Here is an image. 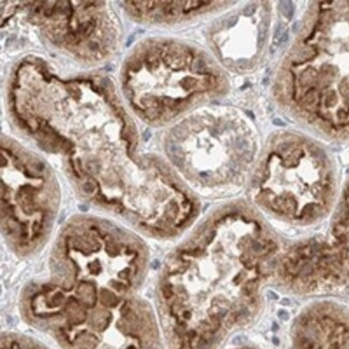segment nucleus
I'll return each instance as SVG.
<instances>
[{
	"mask_svg": "<svg viewBox=\"0 0 349 349\" xmlns=\"http://www.w3.org/2000/svg\"><path fill=\"white\" fill-rule=\"evenodd\" d=\"M132 144L121 140L68 154L69 177L83 199L142 232L174 235L196 216V202L161 163L134 155Z\"/></svg>",
	"mask_w": 349,
	"mask_h": 349,
	"instance_id": "f03ea898",
	"label": "nucleus"
},
{
	"mask_svg": "<svg viewBox=\"0 0 349 349\" xmlns=\"http://www.w3.org/2000/svg\"><path fill=\"white\" fill-rule=\"evenodd\" d=\"M278 317L280 319H282V320H288L289 319V315H288V313L286 310H280L278 313Z\"/></svg>",
	"mask_w": 349,
	"mask_h": 349,
	"instance_id": "f8f14e48",
	"label": "nucleus"
},
{
	"mask_svg": "<svg viewBox=\"0 0 349 349\" xmlns=\"http://www.w3.org/2000/svg\"><path fill=\"white\" fill-rule=\"evenodd\" d=\"M148 259L147 247L135 234L104 219L75 216L52 248L49 278L137 293L147 273Z\"/></svg>",
	"mask_w": 349,
	"mask_h": 349,
	"instance_id": "39448f33",
	"label": "nucleus"
},
{
	"mask_svg": "<svg viewBox=\"0 0 349 349\" xmlns=\"http://www.w3.org/2000/svg\"><path fill=\"white\" fill-rule=\"evenodd\" d=\"M56 6H49L51 10L46 6L41 7V13L38 16L54 19L49 22V25H44L47 33L54 35V41L57 43H65L67 47L74 49H85V52L96 53L98 49H100V44H104V41L100 40V35L102 38L109 39L110 35H114L113 32H108V29H100V25H108L105 19L108 16L105 13H98L96 10L98 7L96 6H69L70 14H66L64 3L55 2Z\"/></svg>",
	"mask_w": 349,
	"mask_h": 349,
	"instance_id": "1a4fd4ad",
	"label": "nucleus"
},
{
	"mask_svg": "<svg viewBox=\"0 0 349 349\" xmlns=\"http://www.w3.org/2000/svg\"><path fill=\"white\" fill-rule=\"evenodd\" d=\"M293 98L308 121L349 133V1L318 2L292 60Z\"/></svg>",
	"mask_w": 349,
	"mask_h": 349,
	"instance_id": "20e7f679",
	"label": "nucleus"
},
{
	"mask_svg": "<svg viewBox=\"0 0 349 349\" xmlns=\"http://www.w3.org/2000/svg\"><path fill=\"white\" fill-rule=\"evenodd\" d=\"M59 187L42 159L6 141L1 148V226L8 246L18 257L44 246L55 222Z\"/></svg>",
	"mask_w": 349,
	"mask_h": 349,
	"instance_id": "423d86ee",
	"label": "nucleus"
},
{
	"mask_svg": "<svg viewBox=\"0 0 349 349\" xmlns=\"http://www.w3.org/2000/svg\"><path fill=\"white\" fill-rule=\"evenodd\" d=\"M275 249L245 208H223L171 254L158 299L176 349H214L256 308Z\"/></svg>",
	"mask_w": 349,
	"mask_h": 349,
	"instance_id": "f257e3e1",
	"label": "nucleus"
},
{
	"mask_svg": "<svg viewBox=\"0 0 349 349\" xmlns=\"http://www.w3.org/2000/svg\"><path fill=\"white\" fill-rule=\"evenodd\" d=\"M279 274L291 288L302 292L329 290L346 280L345 272L332 244L309 241L286 255Z\"/></svg>",
	"mask_w": 349,
	"mask_h": 349,
	"instance_id": "6e6552de",
	"label": "nucleus"
},
{
	"mask_svg": "<svg viewBox=\"0 0 349 349\" xmlns=\"http://www.w3.org/2000/svg\"><path fill=\"white\" fill-rule=\"evenodd\" d=\"M268 296H269V298H270V299H272V300H277V299H278L277 294H276V293H274V292H272V291H269Z\"/></svg>",
	"mask_w": 349,
	"mask_h": 349,
	"instance_id": "ddd939ff",
	"label": "nucleus"
},
{
	"mask_svg": "<svg viewBox=\"0 0 349 349\" xmlns=\"http://www.w3.org/2000/svg\"><path fill=\"white\" fill-rule=\"evenodd\" d=\"M257 199L271 211L301 222L323 216L334 194V177L325 153L306 143L273 153L258 183Z\"/></svg>",
	"mask_w": 349,
	"mask_h": 349,
	"instance_id": "0eeeda50",
	"label": "nucleus"
},
{
	"mask_svg": "<svg viewBox=\"0 0 349 349\" xmlns=\"http://www.w3.org/2000/svg\"><path fill=\"white\" fill-rule=\"evenodd\" d=\"M332 234V246L334 247L342 262L346 279H349V187L344 194V199L335 218Z\"/></svg>",
	"mask_w": 349,
	"mask_h": 349,
	"instance_id": "9d476101",
	"label": "nucleus"
},
{
	"mask_svg": "<svg viewBox=\"0 0 349 349\" xmlns=\"http://www.w3.org/2000/svg\"><path fill=\"white\" fill-rule=\"evenodd\" d=\"M33 323L49 329L66 349H156L157 332L148 304L104 288L64 291L42 282L32 289Z\"/></svg>",
	"mask_w": 349,
	"mask_h": 349,
	"instance_id": "7ed1b4c3",
	"label": "nucleus"
},
{
	"mask_svg": "<svg viewBox=\"0 0 349 349\" xmlns=\"http://www.w3.org/2000/svg\"><path fill=\"white\" fill-rule=\"evenodd\" d=\"M280 4H282V8L284 9V11H282L284 15H286L288 18L292 17V13H293L292 3L290 1H282V2H280Z\"/></svg>",
	"mask_w": 349,
	"mask_h": 349,
	"instance_id": "9b49d317",
	"label": "nucleus"
}]
</instances>
